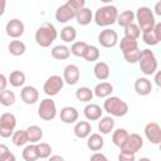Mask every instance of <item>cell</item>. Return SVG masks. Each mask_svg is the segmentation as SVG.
<instances>
[{
    "instance_id": "4dcf8cb0",
    "label": "cell",
    "mask_w": 161,
    "mask_h": 161,
    "mask_svg": "<svg viewBox=\"0 0 161 161\" xmlns=\"http://www.w3.org/2000/svg\"><path fill=\"white\" fill-rule=\"evenodd\" d=\"M60 38L64 43H74L75 38H77V30L74 26L72 25H65L62 30H60Z\"/></svg>"
},
{
    "instance_id": "3957f363",
    "label": "cell",
    "mask_w": 161,
    "mask_h": 161,
    "mask_svg": "<svg viewBox=\"0 0 161 161\" xmlns=\"http://www.w3.org/2000/svg\"><path fill=\"white\" fill-rule=\"evenodd\" d=\"M103 109L114 117H123L128 112V104L116 96H109L103 102Z\"/></svg>"
},
{
    "instance_id": "c3c4849f",
    "label": "cell",
    "mask_w": 161,
    "mask_h": 161,
    "mask_svg": "<svg viewBox=\"0 0 161 161\" xmlns=\"http://www.w3.org/2000/svg\"><path fill=\"white\" fill-rule=\"evenodd\" d=\"M0 161H16V157H15V155L13 153V152H8L5 156H3L1 158H0Z\"/></svg>"
},
{
    "instance_id": "ba28073f",
    "label": "cell",
    "mask_w": 161,
    "mask_h": 161,
    "mask_svg": "<svg viewBox=\"0 0 161 161\" xmlns=\"http://www.w3.org/2000/svg\"><path fill=\"white\" fill-rule=\"evenodd\" d=\"M64 87V80L60 75H50L45 82H44V86H43V91L47 96H57Z\"/></svg>"
},
{
    "instance_id": "2e32d148",
    "label": "cell",
    "mask_w": 161,
    "mask_h": 161,
    "mask_svg": "<svg viewBox=\"0 0 161 161\" xmlns=\"http://www.w3.org/2000/svg\"><path fill=\"white\" fill-rule=\"evenodd\" d=\"M135 91L138 96H148L152 92V83L146 77H140L135 80Z\"/></svg>"
},
{
    "instance_id": "f5cc1de1",
    "label": "cell",
    "mask_w": 161,
    "mask_h": 161,
    "mask_svg": "<svg viewBox=\"0 0 161 161\" xmlns=\"http://www.w3.org/2000/svg\"><path fill=\"white\" fill-rule=\"evenodd\" d=\"M155 13L157 15H161V1L156 3V5H155Z\"/></svg>"
},
{
    "instance_id": "7bdbcfd3",
    "label": "cell",
    "mask_w": 161,
    "mask_h": 161,
    "mask_svg": "<svg viewBox=\"0 0 161 161\" xmlns=\"http://www.w3.org/2000/svg\"><path fill=\"white\" fill-rule=\"evenodd\" d=\"M67 4H68L75 13H78L80 9L86 8V1H84V0H68Z\"/></svg>"
},
{
    "instance_id": "5bb4252c",
    "label": "cell",
    "mask_w": 161,
    "mask_h": 161,
    "mask_svg": "<svg viewBox=\"0 0 161 161\" xmlns=\"http://www.w3.org/2000/svg\"><path fill=\"white\" fill-rule=\"evenodd\" d=\"M143 146V140L142 137L138 135V133H131L128 136V140L127 142L125 143V146L121 148L123 151H127V152H131V153H136L138 152Z\"/></svg>"
},
{
    "instance_id": "30bf717a",
    "label": "cell",
    "mask_w": 161,
    "mask_h": 161,
    "mask_svg": "<svg viewBox=\"0 0 161 161\" xmlns=\"http://www.w3.org/2000/svg\"><path fill=\"white\" fill-rule=\"evenodd\" d=\"M5 31H6V34H8L10 38L18 39V38H20V36L24 34V31H25L24 23H23L21 20H19V19H11V20H9V21L6 23V25H5Z\"/></svg>"
},
{
    "instance_id": "816d5d0a",
    "label": "cell",
    "mask_w": 161,
    "mask_h": 161,
    "mask_svg": "<svg viewBox=\"0 0 161 161\" xmlns=\"http://www.w3.org/2000/svg\"><path fill=\"white\" fill-rule=\"evenodd\" d=\"M48 161H65L60 155H53V156H50L49 157V160Z\"/></svg>"
},
{
    "instance_id": "ee69618b",
    "label": "cell",
    "mask_w": 161,
    "mask_h": 161,
    "mask_svg": "<svg viewBox=\"0 0 161 161\" xmlns=\"http://www.w3.org/2000/svg\"><path fill=\"white\" fill-rule=\"evenodd\" d=\"M118 161H136V157H135V153L121 150L118 155Z\"/></svg>"
},
{
    "instance_id": "ab89813d",
    "label": "cell",
    "mask_w": 161,
    "mask_h": 161,
    "mask_svg": "<svg viewBox=\"0 0 161 161\" xmlns=\"http://www.w3.org/2000/svg\"><path fill=\"white\" fill-rule=\"evenodd\" d=\"M123 31H125V36L131 38V39H135V40H137L141 36V30H140L138 25L135 24V23H132L131 25L126 26Z\"/></svg>"
},
{
    "instance_id": "7a4b0ae2",
    "label": "cell",
    "mask_w": 161,
    "mask_h": 161,
    "mask_svg": "<svg viewBox=\"0 0 161 161\" xmlns=\"http://www.w3.org/2000/svg\"><path fill=\"white\" fill-rule=\"evenodd\" d=\"M118 10L114 5H104L96 10L94 13V23L98 26H109L117 21Z\"/></svg>"
},
{
    "instance_id": "f1b7e54d",
    "label": "cell",
    "mask_w": 161,
    "mask_h": 161,
    "mask_svg": "<svg viewBox=\"0 0 161 161\" xmlns=\"http://www.w3.org/2000/svg\"><path fill=\"white\" fill-rule=\"evenodd\" d=\"M25 131L28 133V141L30 143H38L43 137V130L39 126H35V125L29 126Z\"/></svg>"
},
{
    "instance_id": "60d3db41",
    "label": "cell",
    "mask_w": 161,
    "mask_h": 161,
    "mask_svg": "<svg viewBox=\"0 0 161 161\" xmlns=\"http://www.w3.org/2000/svg\"><path fill=\"white\" fill-rule=\"evenodd\" d=\"M140 53L141 50L137 48V49H133L128 53H125L123 57H125V60L127 63H131V64H135V63H138V58H140Z\"/></svg>"
},
{
    "instance_id": "8992f818",
    "label": "cell",
    "mask_w": 161,
    "mask_h": 161,
    "mask_svg": "<svg viewBox=\"0 0 161 161\" xmlns=\"http://www.w3.org/2000/svg\"><path fill=\"white\" fill-rule=\"evenodd\" d=\"M16 127V118L13 113L5 112L0 116V137L8 138L13 136Z\"/></svg>"
},
{
    "instance_id": "484cf974",
    "label": "cell",
    "mask_w": 161,
    "mask_h": 161,
    "mask_svg": "<svg viewBox=\"0 0 161 161\" xmlns=\"http://www.w3.org/2000/svg\"><path fill=\"white\" fill-rule=\"evenodd\" d=\"M75 20H77V23L79 24V25H88V24H91V21L93 20V13H92V10L91 9H88V8H83V9H80L77 14H75V18H74Z\"/></svg>"
},
{
    "instance_id": "d6a6232c",
    "label": "cell",
    "mask_w": 161,
    "mask_h": 161,
    "mask_svg": "<svg viewBox=\"0 0 161 161\" xmlns=\"http://www.w3.org/2000/svg\"><path fill=\"white\" fill-rule=\"evenodd\" d=\"M138 48V43L137 40L135 39H131V38H127V36H123L121 40H119V49L121 52L125 54V53H128L133 49H137Z\"/></svg>"
},
{
    "instance_id": "7dc6e473",
    "label": "cell",
    "mask_w": 161,
    "mask_h": 161,
    "mask_svg": "<svg viewBox=\"0 0 161 161\" xmlns=\"http://www.w3.org/2000/svg\"><path fill=\"white\" fill-rule=\"evenodd\" d=\"M6 86H8V78L3 73H0V92L5 91L6 89Z\"/></svg>"
},
{
    "instance_id": "603a6c76",
    "label": "cell",
    "mask_w": 161,
    "mask_h": 161,
    "mask_svg": "<svg viewBox=\"0 0 161 161\" xmlns=\"http://www.w3.org/2000/svg\"><path fill=\"white\" fill-rule=\"evenodd\" d=\"M128 136H130V133L127 132V130H125V128H117L113 132V135H112V142H113L114 146L122 148L125 146V143L127 142Z\"/></svg>"
},
{
    "instance_id": "681fc988",
    "label": "cell",
    "mask_w": 161,
    "mask_h": 161,
    "mask_svg": "<svg viewBox=\"0 0 161 161\" xmlns=\"http://www.w3.org/2000/svg\"><path fill=\"white\" fill-rule=\"evenodd\" d=\"M9 151H10V150L8 148V146H6V145L0 143V158H1L3 156H5V155H6Z\"/></svg>"
},
{
    "instance_id": "cb8c5ba5",
    "label": "cell",
    "mask_w": 161,
    "mask_h": 161,
    "mask_svg": "<svg viewBox=\"0 0 161 161\" xmlns=\"http://www.w3.org/2000/svg\"><path fill=\"white\" fill-rule=\"evenodd\" d=\"M113 128H114V121L111 116H106V117L99 118L98 131L101 132V135H108L113 131Z\"/></svg>"
},
{
    "instance_id": "9a60e30c",
    "label": "cell",
    "mask_w": 161,
    "mask_h": 161,
    "mask_svg": "<svg viewBox=\"0 0 161 161\" xmlns=\"http://www.w3.org/2000/svg\"><path fill=\"white\" fill-rule=\"evenodd\" d=\"M20 98L26 104H34L39 99V92L33 86H25L20 92Z\"/></svg>"
},
{
    "instance_id": "e575fe53",
    "label": "cell",
    "mask_w": 161,
    "mask_h": 161,
    "mask_svg": "<svg viewBox=\"0 0 161 161\" xmlns=\"http://www.w3.org/2000/svg\"><path fill=\"white\" fill-rule=\"evenodd\" d=\"M23 158L25 161H36L39 158L35 143H30V145H26L24 147V150H23Z\"/></svg>"
},
{
    "instance_id": "8fae6325",
    "label": "cell",
    "mask_w": 161,
    "mask_h": 161,
    "mask_svg": "<svg viewBox=\"0 0 161 161\" xmlns=\"http://www.w3.org/2000/svg\"><path fill=\"white\" fill-rule=\"evenodd\" d=\"M145 136L152 145H160L161 142V127L156 122H148L145 126Z\"/></svg>"
},
{
    "instance_id": "11a10c76",
    "label": "cell",
    "mask_w": 161,
    "mask_h": 161,
    "mask_svg": "<svg viewBox=\"0 0 161 161\" xmlns=\"http://www.w3.org/2000/svg\"><path fill=\"white\" fill-rule=\"evenodd\" d=\"M138 161H151V158H148V157H141Z\"/></svg>"
},
{
    "instance_id": "4316f807",
    "label": "cell",
    "mask_w": 161,
    "mask_h": 161,
    "mask_svg": "<svg viewBox=\"0 0 161 161\" xmlns=\"http://www.w3.org/2000/svg\"><path fill=\"white\" fill-rule=\"evenodd\" d=\"M25 80H26L25 73L21 70H14L8 77V83H10V86L13 87H23Z\"/></svg>"
},
{
    "instance_id": "8d00e7d4",
    "label": "cell",
    "mask_w": 161,
    "mask_h": 161,
    "mask_svg": "<svg viewBox=\"0 0 161 161\" xmlns=\"http://www.w3.org/2000/svg\"><path fill=\"white\" fill-rule=\"evenodd\" d=\"M99 55H101L99 49H98L96 45H89V44H88L87 50L84 52L83 58H84V60H87V62H96V60L99 59Z\"/></svg>"
},
{
    "instance_id": "7402d4cb",
    "label": "cell",
    "mask_w": 161,
    "mask_h": 161,
    "mask_svg": "<svg viewBox=\"0 0 161 161\" xmlns=\"http://www.w3.org/2000/svg\"><path fill=\"white\" fill-rule=\"evenodd\" d=\"M87 147L91 151H99L102 150L103 145H104V140L101 136V133H91L87 137Z\"/></svg>"
},
{
    "instance_id": "d6986e66",
    "label": "cell",
    "mask_w": 161,
    "mask_h": 161,
    "mask_svg": "<svg viewBox=\"0 0 161 161\" xmlns=\"http://www.w3.org/2000/svg\"><path fill=\"white\" fill-rule=\"evenodd\" d=\"M93 74L97 79L99 80H106L108 79L109 74H111V69H109V65L106 63V62H97L94 64V68H93Z\"/></svg>"
},
{
    "instance_id": "db71d44e",
    "label": "cell",
    "mask_w": 161,
    "mask_h": 161,
    "mask_svg": "<svg viewBox=\"0 0 161 161\" xmlns=\"http://www.w3.org/2000/svg\"><path fill=\"white\" fill-rule=\"evenodd\" d=\"M155 83H156L157 87H160V84H161V83H160V72H157L156 75H155Z\"/></svg>"
},
{
    "instance_id": "6da1fadb",
    "label": "cell",
    "mask_w": 161,
    "mask_h": 161,
    "mask_svg": "<svg viewBox=\"0 0 161 161\" xmlns=\"http://www.w3.org/2000/svg\"><path fill=\"white\" fill-rule=\"evenodd\" d=\"M58 31L52 23H43L35 31V42L42 48H48L57 39Z\"/></svg>"
},
{
    "instance_id": "b9f144b4",
    "label": "cell",
    "mask_w": 161,
    "mask_h": 161,
    "mask_svg": "<svg viewBox=\"0 0 161 161\" xmlns=\"http://www.w3.org/2000/svg\"><path fill=\"white\" fill-rule=\"evenodd\" d=\"M142 40H143V43H145V44L151 45V47H153V45H157V44H158V42L156 40V38H155V35H153L152 30H151V31L142 33Z\"/></svg>"
},
{
    "instance_id": "52a82bcc",
    "label": "cell",
    "mask_w": 161,
    "mask_h": 161,
    "mask_svg": "<svg viewBox=\"0 0 161 161\" xmlns=\"http://www.w3.org/2000/svg\"><path fill=\"white\" fill-rule=\"evenodd\" d=\"M38 116L44 121H52L57 116V106L52 98H45L38 107Z\"/></svg>"
},
{
    "instance_id": "83f0119b",
    "label": "cell",
    "mask_w": 161,
    "mask_h": 161,
    "mask_svg": "<svg viewBox=\"0 0 161 161\" xmlns=\"http://www.w3.org/2000/svg\"><path fill=\"white\" fill-rule=\"evenodd\" d=\"M8 49H9V53L14 57H20L25 53L26 50V45L25 43H23L21 40H11L8 45Z\"/></svg>"
},
{
    "instance_id": "f546056e",
    "label": "cell",
    "mask_w": 161,
    "mask_h": 161,
    "mask_svg": "<svg viewBox=\"0 0 161 161\" xmlns=\"http://www.w3.org/2000/svg\"><path fill=\"white\" fill-rule=\"evenodd\" d=\"M135 20V13L132 10H125L121 14H118L117 16V24L122 28H126L128 25H131Z\"/></svg>"
},
{
    "instance_id": "d590c367",
    "label": "cell",
    "mask_w": 161,
    "mask_h": 161,
    "mask_svg": "<svg viewBox=\"0 0 161 161\" xmlns=\"http://www.w3.org/2000/svg\"><path fill=\"white\" fill-rule=\"evenodd\" d=\"M14 103H15V93L13 91L5 89L0 92V104H3L4 107H10Z\"/></svg>"
},
{
    "instance_id": "f6af8a7d",
    "label": "cell",
    "mask_w": 161,
    "mask_h": 161,
    "mask_svg": "<svg viewBox=\"0 0 161 161\" xmlns=\"http://www.w3.org/2000/svg\"><path fill=\"white\" fill-rule=\"evenodd\" d=\"M152 33H153L156 40L160 43V42H161V23H156V24H155V26H153V29H152Z\"/></svg>"
},
{
    "instance_id": "f907efd6",
    "label": "cell",
    "mask_w": 161,
    "mask_h": 161,
    "mask_svg": "<svg viewBox=\"0 0 161 161\" xmlns=\"http://www.w3.org/2000/svg\"><path fill=\"white\" fill-rule=\"evenodd\" d=\"M5 6H6V1H5V0H0V16L4 15V13H5Z\"/></svg>"
},
{
    "instance_id": "5b68a950",
    "label": "cell",
    "mask_w": 161,
    "mask_h": 161,
    "mask_svg": "<svg viewBox=\"0 0 161 161\" xmlns=\"http://www.w3.org/2000/svg\"><path fill=\"white\" fill-rule=\"evenodd\" d=\"M138 65L141 72L145 75H152L156 73L157 70V59L153 54L152 50L150 49H143L140 53V58H138Z\"/></svg>"
},
{
    "instance_id": "7c38bea8",
    "label": "cell",
    "mask_w": 161,
    "mask_h": 161,
    "mask_svg": "<svg viewBox=\"0 0 161 161\" xmlns=\"http://www.w3.org/2000/svg\"><path fill=\"white\" fill-rule=\"evenodd\" d=\"M75 14H77V13L65 3V4L60 5V6L55 10V20H57L58 23H60V24H65V23H68L69 20L74 19V18H75Z\"/></svg>"
},
{
    "instance_id": "44dd1931",
    "label": "cell",
    "mask_w": 161,
    "mask_h": 161,
    "mask_svg": "<svg viewBox=\"0 0 161 161\" xmlns=\"http://www.w3.org/2000/svg\"><path fill=\"white\" fill-rule=\"evenodd\" d=\"M91 131H92V126L88 121L77 122L74 126V130H73L75 137H78V138H87L91 135Z\"/></svg>"
},
{
    "instance_id": "bcb514c9",
    "label": "cell",
    "mask_w": 161,
    "mask_h": 161,
    "mask_svg": "<svg viewBox=\"0 0 161 161\" xmlns=\"http://www.w3.org/2000/svg\"><path fill=\"white\" fill-rule=\"evenodd\" d=\"M91 161H109L107 158L106 155L101 153V152H94L92 156H91Z\"/></svg>"
},
{
    "instance_id": "f35d334b",
    "label": "cell",
    "mask_w": 161,
    "mask_h": 161,
    "mask_svg": "<svg viewBox=\"0 0 161 161\" xmlns=\"http://www.w3.org/2000/svg\"><path fill=\"white\" fill-rule=\"evenodd\" d=\"M87 47L88 44L86 42H74L70 47V53L75 57H82L84 55V52L87 50Z\"/></svg>"
},
{
    "instance_id": "4fadbf2b",
    "label": "cell",
    "mask_w": 161,
    "mask_h": 161,
    "mask_svg": "<svg viewBox=\"0 0 161 161\" xmlns=\"http://www.w3.org/2000/svg\"><path fill=\"white\" fill-rule=\"evenodd\" d=\"M79 77H80V70L75 64H68L63 70V80L69 86L77 84Z\"/></svg>"
},
{
    "instance_id": "ffe728a7",
    "label": "cell",
    "mask_w": 161,
    "mask_h": 161,
    "mask_svg": "<svg viewBox=\"0 0 161 161\" xmlns=\"http://www.w3.org/2000/svg\"><path fill=\"white\" fill-rule=\"evenodd\" d=\"M112 92H113V86L109 82H101L94 87L93 96L98 98H107L112 94Z\"/></svg>"
},
{
    "instance_id": "277c9868",
    "label": "cell",
    "mask_w": 161,
    "mask_h": 161,
    "mask_svg": "<svg viewBox=\"0 0 161 161\" xmlns=\"http://www.w3.org/2000/svg\"><path fill=\"white\" fill-rule=\"evenodd\" d=\"M135 18L137 19V25L141 30V33L151 31L156 24L155 14L153 11L147 6H140L135 14Z\"/></svg>"
},
{
    "instance_id": "836d02e7",
    "label": "cell",
    "mask_w": 161,
    "mask_h": 161,
    "mask_svg": "<svg viewBox=\"0 0 161 161\" xmlns=\"http://www.w3.org/2000/svg\"><path fill=\"white\" fill-rule=\"evenodd\" d=\"M13 143L18 147L20 146H25L29 141H28V133L25 130H19V131H14L13 136H11Z\"/></svg>"
},
{
    "instance_id": "d4e9b609",
    "label": "cell",
    "mask_w": 161,
    "mask_h": 161,
    "mask_svg": "<svg viewBox=\"0 0 161 161\" xmlns=\"http://www.w3.org/2000/svg\"><path fill=\"white\" fill-rule=\"evenodd\" d=\"M52 57L57 60H65L70 57V48L67 45H63V44L55 45L52 49Z\"/></svg>"
},
{
    "instance_id": "e0dca14e",
    "label": "cell",
    "mask_w": 161,
    "mask_h": 161,
    "mask_svg": "<svg viewBox=\"0 0 161 161\" xmlns=\"http://www.w3.org/2000/svg\"><path fill=\"white\" fill-rule=\"evenodd\" d=\"M78 111L75 107H72V106H67V107H63L60 109V121L63 123H67V125H72L74 123L75 121H78Z\"/></svg>"
},
{
    "instance_id": "ac0fdd59",
    "label": "cell",
    "mask_w": 161,
    "mask_h": 161,
    "mask_svg": "<svg viewBox=\"0 0 161 161\" xmlns=\"http://www.w3.org/2000/svg\"><path fill=\"white\" fill-rule=\"evenodd\" d=\"M83 113H84V117L88 119V121H97L102 117V108L101 106L96 104V103H89L84 107L83 109Z\"/></svg>"
},
{
    "instance_id": "1f68e13d",
    "label": "cell",
    "mask_w": 161,
    "mask_h": 161,
    "mask_svg": "<svg viewBox=\"0 0 161 161\" xmlns=\"http://www.w3.org/2000/svg\"><path fill=\"white\" fill-rule=\"evenodd\" d=\"M75 97L78 101L83 103H88L93 98V89H91L89 87H79L75 91Z\"/></svg>"
},
{
    "instance_id": "9c48e42d",
    "label": "cell",
    "mask_w": 161,
    "mask_h": 161,
    "mask_svg": "<svg viewBox=\"0 0 161 161\" xmlns=\"http://www.w3.org/2000/svg\"><path fill=\"white\" fill-rule=\"evenodd\" d=\"M98 43L103 47V48H113L117 45L118 43V34L116 30L113 29H103L99 34H98Z\"/></svg>"
},
{
    "instance_id": "74e56055",
    "label": "cell",
    "mask_w": 161,
    "mask_h": 161,
    "mask_svg": "<svg viewBox=\"0 0 161 161\" xmlns=\"http://www.w3.org/2000/svg\"><path fill=\"white\" fill-rule=\"evenodd\" d=\"M36 146V152H38V157L39 158H48L50 157L52 153V146L47 142H40V143H35Z\"/></svg>"
}]
</instances>
